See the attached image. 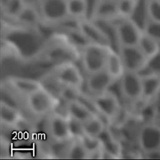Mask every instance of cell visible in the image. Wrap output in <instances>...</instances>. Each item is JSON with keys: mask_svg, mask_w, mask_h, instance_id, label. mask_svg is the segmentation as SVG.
I'll list each match as a JSON object with an SVG mask.
<instances>
[{"mask_svg": "<svg viewBox=\"0 0 160 160\" xmlns=\"http://www.w3.org/2000/svg\"><path fill=\"white\" fill-rule=\"evenodd\" d=\"M142 32L160 42V21L148 18L144 25Z\"/></svg>", "mask_w": 160, "mask_h": 160, "instance_id": "30", "label": "cell"}, {"mask_svg": "<svg viewBox=\"0 0 160 160\" xmlns=\"http://www.w3.org/2000/svg\"><path fill=\"white\" fill-rule=\"evenodd\" d=\"M78 28L88 42L109 46V42L106 35L94 20L89 18L78 20Z\"/></svg>", "mask_w": 160, "mask_h": 160, "instance_id": "9", "label": "cell"}, {"mask_svg": "<svg viewBox=\"0 0 160 160\" xmlns=\"http://www.w3.org/2000/svg\"><path fill=\"white\" fill-rule=\"evenodd\" d=\"M145 11L148 18L160 21V0H146Z\"/></svg>", "mask_w": 160, "mask_h": 160, "instance_id": "29", "label": "cell"}, {"mask_svg": "<svg viewBox=\"0 0 160 160\" xmlns=\"http://www.w3.org/2000/svg\"><path fill=\"white\" fill-rule=\"evenodd\" d=\"M98 138L101 142L102 159H104L106 156H107V159L120 158L122 151V146L109 130L105 128Z\"/></svg>", "mask_w": 160, "mask_h": 160, "instance_id": "13", "label": "cell"}, {"mask_svg": "<svg viewBox=\"0 0 160 160\" xmlns=\"http://www.w3.org/2000/svg\"><path fill=\"white\" fill-rule=\"evenodd\" d=\"M66 110L68 116L82 123L94 116L98 115L79 99H74L67 102Z\"/></svg>", "mask_w": 160, "mask_h": 160, "instance_id": "15", "label": "cell"}, {"mask_svg": "<svg viewBox=\"0 0 160 160\" xmlns=\"http://www.w3.org/2000/svg\"><path fill=\"white\" fill-rule=\"evenodd\" d=\"M152 104L156 114V118L160 116V92L152 100Z\"/></svg>", "mask_w": 160, "mask_h": 160, "instance_id": "32", "label": "cell"}, {"mask_svg": "<svg viewBox=\"0 0 160 160\" xmlns=\"http://www.w3.org/2000/svg\"><path fill=\"white\" fill-rule=\"evenodd\" d=\"M67 8L69 18L78 20L88 18V8L85 0H68Z\"/></svg>", "mask_w": 160, "mask_h": 160, "instance_id": "21", "label": "cell"}, {"mask_svg": "<svg viewBox=\"0 0 160 160\" xmlns=\"http://www.w3.org/2000/svg\"><path fill=\"white\" fill-rule=\"evenodd\" d=\"M105 69L114 79H119L125 71L119 53L110 47L108 52Z\"/></svg>", "mask_w": 160, "mask_h": 160, "instance_id": "18", "label": "cell"}, {"mask_svg": "<svg viewBox=\"0 0 160 160\" xmlns=\"http://www.w3.org/2000/svg\"><path fill=\"white\" fill-rule=\"evenodd\" d=\"M122 59L124 70L139 72L144 68L148 58L136 46H121L119 51Z\"/></svg>", "mask_w": 160, "mask_h": 160, "instance_id": "6", "label": "cell"}, {"mask_svg": "<svg viewBox=\"0 0 160 160\" xmlns=\"http://www.w3.org/2000/svg\"><path fill=\"white\" fill-rule=\"evenodd\" d=\"M114 79L106 69L89 74L86 81L88 91L94 96L102 94L109 89Z\"/></svg>", "mask_w": 160, "mask_h": 160, "instance_id": "12", "label": "cell"}, {"mask_svg": "<svg viewBox=\"0 0 160 160\" xmlns=\"http://www.w3.org/2000/svg\"><path fill=\"white\" fill-rule=\"evenodd\" d=\"M38 8L42 19L48 22H59L69 18L67 0H39Z\"/></svg>", "mask_w": 160, "mask_h": 160, "instance_id": "4", "label": "cell"}, {"mask_svg": "<svg viewBox=\"0 0 160 160\" xmlns=\"http://www.w3.org/2000/svg\"><path fill=\"white\" fill-rule=\"evenodd\" d=\"M21 113L14 106L6 103L1 102L0 118L2 124L8 126L16 125L21 120Z\"/></svg>", "mask_w": 160, "mask_h": 160, "instance_id": "20", "label": "cell"}, {"mask_svg": "<svg viewBox=\"0 0 160 160\" xmlns=\"http://www.w3.org/2000/svg\"><path fill=\"white\" fill-rule=\"evenodd\" d=\"M49 130L52 139L56 142H64L72 138L68 117L60 114H54L49 121Z\"/></svg>", "mask_w": 160, "mask_h": 160, "instance_id": "11", "label": "cell"}, {"mask_svg": "<svg viewBox=\"0 0 160 160\" xmlns=\"http://www.w3.org/2000/svg\"><path fill=\"white\" fill-rule=\"evenodd\" d=\"M105 128L104 121L98 115L94 116L83 123L84 134L92 137H98Z\"/></svg>", "mask_w": 160, "mask_h": 160, "instance_id": "23", "label": "cell"}, {"mask_svg": "<svg viewBox=\"0 0 160 160\" xmlns=\"http://www.w3.org/2000/svg\"><path fill=\"white\" fill-rule=\"evenodd\" d=\"M56 81L64 86L79 89L83 83V77L79 68L71 62L62 65L56 72Z\"/></svg>", "mask_w": 160, "mask_h": 160, "instance_id": "10", "label": "cell"}, {"mask_svg": "<svg viewBox=\"0 0 160 160\" xmlns=\"http://www.w3.org/2000/svg\"><path fill=\"white\" fill-rule=\"evenodd\" d=\"M139 74L141 76L149 74L160 75V51L148 59L144 68Z\"/></svg>", "mask_w": 160, "mask_h": 160, "instance_id": "26", "label": "cell"}, {"mask_svg": "<svg viewBox=\"0 0 160 160\" xmlns=\"http://www.w3.org/2000/svg\"><path fill=\"white\" fill-rule=\"evenodd\" d=\"M138 141L144 153L160 149V126L147 122L139 129Z\"/></svg>", "mask_w": 160, "mask_h": 160, "instance_id": "7", "label": "cell"}, {"mask_svg": "<svg viewBox=\"0 0 160 160\" xmlns=\"http://www.w3.org/2000/svg\"><path fill=\"white\" fill-rule=\"evenodd\" d=\"M119 81L122 96L132 101L142 99V79L138 72L124 71Z\"/></svg>", "mask_w": 160, "mask_h": 160, "instance_id": "5", "label": "cell"}, {"mask_svg": "<svg viewBox=\"0 0 160 160\" xmlns=\"http://www.w3.org/2000/svg\"><path fill=\"white\" fill-rule=\"evenodd\" d=\"M26 3V0H6L4 3V12L9 18L16 19Z\"/></svg>", "mask_w": 160, "mask_h": 160, "instance_id": "27", "label": "cell"}, {"mask_svg": "<svg viewBox=\"0 0 160 160\" xmlns=\"http://www.w3.org/2000/svg\"><path fill=\"white\" fill-rule=\"evenodd\" d=\"M68 119L71 137L74 139H79L84 134L83 123L68 116Z\"/></svg>", "mask_w": 160, "mask_h": 160, "instance_id": "31", "label": "cell"}, {"mask_svg": "<svg viewBox=\"0 0 160 160\" xmlns=\"http://www.w3.org/2000/svg\"><path fill=\"white\" fill-rule=\"evenodd\" d=\"M159 76H160V75H159Z\"/></svg>", "mask_w": 160, "mask_h": 160, "instance_id": "34", "label": "cell"}, {"mask_svg": "<svg viewBox=\"0 0 160 160\" xmlns=\"http://www.w3.org/2000/svg\"><path fill=\"white\" fill-rule=\"evenodd\" d=\"M112 1H118V0H112Z\"/></svg>", "mask_w": 160, "mask_h": 160, "instance_id": "33", "label": "cell"}, {"mask_svg": "<svg viewBox=\"0 0 160 160\" xmlns=\"http://www.w3.org/2000/svg\"><path fill=\"white\" fill-rule=\"evenodd\" d=\"M139 0H118L117 6L119 16L124 18H131L138 6Z\"/></svg>", "mask_w": 160, "mask_h": 160, "instance_id": "25", "label": "cell"}, {"mask_svg": "<svg viewBox=\"0 0 160 160\" xmlns=\"http://www.w3.org/2000/svg\"><path fill=\"white\" fill-rule=\"evenodd\" d=\"M67 1H68V0H67Z\"/></svg>", "mask_w": 160, "mask_h": 160, "instance_id": "35", "label": "cell"}, {"mask_svg": "<svg viewBox=\"0 0 160 160\" xmlns=\"http://www.w3.org/2000/svg\"><path fill=\"white\" fill-rule=\"evenodd\" d=\"M24 8L15 19L25 25H36L42 19L38 8L26 2Z\"/></svg>", "mask_w": 160, "mask_h": 160, "instance_id": "19", "label": "cell"}, {"mask_svg": "<svg viewBox=\"0 0 160 160\" xmlns=\"http://www.w3.org/2000/svg\"><path fill=\"white\" fill-rule=\"evenodd\" d=\"M119 16L117 1L99 0L92 12L91 19L114 20Z\"/></svg>", "mask_w": 160, "mask_h": 160, "instance_id": "14", "label": "cell"}, {"mask_svg": "<svg viewBox=\"0 0 160 160\" xmlns=\"http://www.w3.org/2000/svg\"><path fill=\"white\" fill-rule=\"evenodd\" d=\"M92 101L97 111L108 119L114 118L120 109L119 98L109 91L94 96Z\"/></svg>", "mask_w": 160, "mask_h": 160, "instance_id": "8", "label": "cell"}, {"mask_svg": "<svg viewBox=\"0 0 160 160\" xmlns=\"http://www.w3.org/2000/svg\"><path fill=\"white\" fill-rule=\"evenodd\" d=\"M88 152L79 139H75L67 148L68 159H88Z\"/></svg>", "mask_w": 160, "mask_h": 160, "instance_id": "24", "label": "cell"}, {"mask_svg": "<svg viewBox=\"0 0 160 160\" xmlns=\"http://www.w3.org/2000/svg\"><path fill=\"white\" fill-rule=\"evenodd\" d=\"M79 139L88 154L98 151L102 148L101 142L98 137H92L84 134Z\"/></svg>", "mask_w": 160, "mask_h": 160, "instance_id": "28", "label": "cell"}, {"mask_svg": "<svg viewBox=\"0 0 160 160\" xmlns=\"http://www.w3.org/2000/svg\"><path fill=\"white\" fill-rule=\"evenodd\" d=\"M141 77L142 79V99L147 102L152 101L160 92V76L149 74Z\"/></svg>", "mask_w": 160, "mask_h": 160, "instance_id": "17", "label": "cell"}, {"mask_svg": "<svg viewBox=\"0 0 160 160\" xmlns=\"http://www.w3.org/2000/svg\"><path fill=\"white\" fill-rule=\"evenodd\" d=\"M109 48L106 45L92 42L82 46V63L89 74L105 69Z\"/></svg>", "mask_w": 160, "mask_h": 160, "instance_id": "1", "label": "cell"}, {"mask_svg": "<svg viewBox=\"0 0 160 160\" xmlns=\"http://www.w3.org/2000/svg\"><path fill=\"white\" fill-rule=\"evenodd\" d=\"M138 46L148 59L160 51V42L143 32Z\"/></svg>", "mask_w": 160, "mask_h": 160, "instance_id": "22", "label": "cell"}, {"mask_svg": "<svg viewBox=\"0 0 160 160\" xmlns=\"http://www.w3.org/2000/svg\"><path fill=\"white\" fill-rule=\"evenodd\" d=\"M26 102L29 111L36 116L49 113L56 104L53 95L44 87L28 96Z\"/></svg>", "mask_w": 160, "mask_h": 160, "instance_id": "3", "label": "cell"}, {"mask_svg": "<svg viewBox=\"0 0 160 160\" xmlns=\"http://www.w3.org/2000/svg\"><path fill=\"white\" fill-rule=\"evenodd\" d=\"M112 21L119 47L138 45L142 31L132 18L119 16Z\"/></svg>", "mask_w": 160, "mask_h": 160, "instance_id": "2", "label": "cell"}, {"mask_svg": "<svg viewBox=\"0 0 160 160\" xmlns=\"http://www.w3.org/2000/svg\"><path fill=\"white\" fill-rule=\"evenodd\" d=\"M9 83L16 91L27 96L44 87L39 81L19 77L11 78Z\"/></svg>", "mask_w": 160, "mask_h": 160, "instance_id": "16", "label": "cell"}]
</instances>
